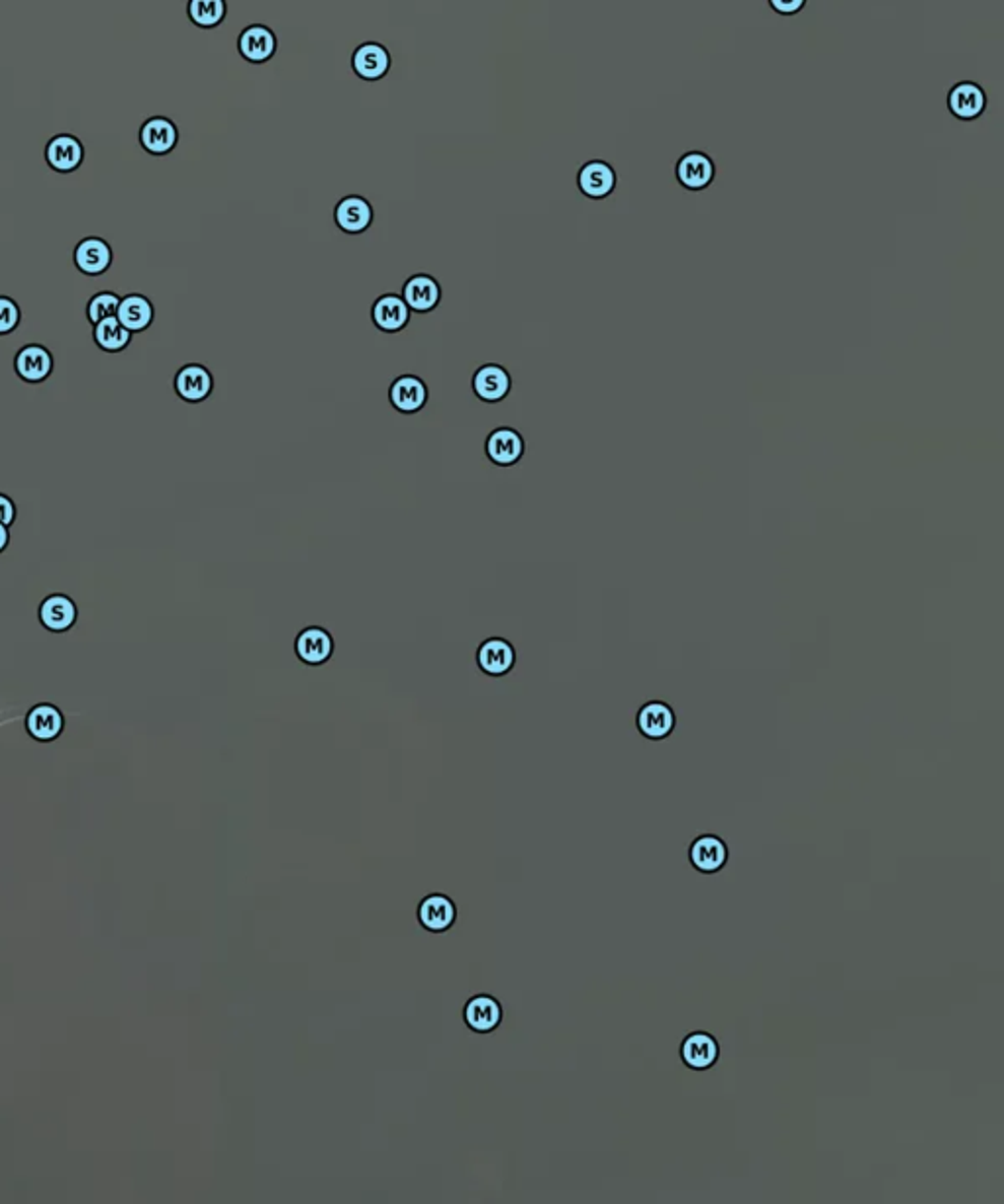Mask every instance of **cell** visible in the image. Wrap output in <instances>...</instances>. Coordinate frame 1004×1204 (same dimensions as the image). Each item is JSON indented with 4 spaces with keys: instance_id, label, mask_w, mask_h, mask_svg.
I'll list each match as a JSON object with an SVG mask.
<instances>
[{
    "instance_id": "obj_15",
    "label": "cell",
    "mask_w": 1004,
    "mask_h": 1204,
    "mask_svg": "<svg viewBox=\"0 0 1004 1204\" xmlns=\"http://www.w3.org/2000/svg\"><path fill=\"white\" fill-rule=\"evenodd\" d=\"M38 618L46 630L65 633L77 624L79 608L69 595L54 593V595H48L40 604Z\"/></svg>"
},
{
    "instance_id": "obj_5",
    "label": "cell",
    "mask_w": 1004,
    "mask_h": 1204,
    "mask_svg": "<svg viewBox=\"0 0 1004 1204\" xmlns=\"http://www.w3.org/2000/svg\"><path fill=\"white\" fill-rule=\"evenodd\" d=\"M618 185V173L604 159H591L577 172V187L591 201L608 199Z\"/></svg>"
},
{
    "instance_id": "obj_32",
    "label": "cell",
    "mask_w": 1004,
    "mask_h": 1204,
    "mask_svg": "<svg viewBox=\"0 0 1004 1204\" xmlns=\"http://www.w3.org/2000/svg\"><path fill=\"white\" fill-rule=\"evenodd\" d=\"M16 517H18L16 503L8 494L0 492V524L10 528L16 522Z\"/></svg>"
},
{
    "instance_id": "obj_14",
    "label": "cell",
    "mask_w": 1004,
    "mask_h": 1204,
    "mask_svg": "<svg viewBox=\"0 0 1004 1204\" xmlns=\"http://www.w3.org/2000/svg\"><path fill=\"white\" fill-rule=\"evenodd\" d=\"M334 648H336V644H334L332 633L322 626H309V628L298 631V636L294 640L296 658L311 667L326 665L334 656Z\"/></svg>"
},
{
    "instance_id": "obj_24",
    "label": "cell",
    "mask_w": 1004,
    "mask_h": 1204,
    "mask_svg": "<svg viewBox=\"0 0 1004 1204\" xmlns=\"http://www.w3.org/2000/svg\"><path fill=\"white\" fill-rule=\"evenodd\" d=\"M503 1016V1006L490 995H475L463 1006V1020L471 1032H494Z\"/></svg>"
},
{
    "instance_id": "obj_26",
    "label": "cell",
    "mask_w": 1004,
    "mask_h": 1204,
    "mask_svg": "<svg viewBox=\"0 0 1004 1204\" xmlns=\"http://www.w3.org/2000/svg\"><path fill=\"white\" fill-rule=\"evenodd\" d=\"M155 318V309L151 305V300L144 296V294H126L124 298H120V307L116 313V320L130 332V334H138L144 332Z\"/></svg>"
},
{
    "instance_id": "obj_19",
    "label": "cell",
    "mask_w": 1004,
    "mask_h": 1204,
    "mask_svg": "<svg viewBox=\"0 0 1004 1204\" xmlns=\"http://www.w3.org/2000/svg\"><path fill=\"white\" fill-rule=\"evenodd\" d=\"M46 163L58 173L77 172L85 161L83 142L73 134H58L46 144Z\"/></svg>"
},
{
    "instance_id": "obj_17",
    "label": "cell",
    "mask_w": 1004,
    "mask_h": 1204,
    "mask_svg": "<svg viewBox=\"0 0 1004 1204\" xmlns=\"http://www.w3.org/2000/svg\"><path fill=\"white\" fill-rule=\"evenodd\" d=\"M73 263L86 277L105 275L113 265V248L107 240L90 236L81 240L73 250Z\"/></svg>"
},
{
    "instance_id": "obj_30",
    "label": "cell",
    "mask_w": 1004,
    "mask_h": 1204,
    "mask_svg": "<svg viewBox=\"0 0 1004 1204\" xmlns=\"http://www.w3.org/2000/svg\"><path fill=\"white\" fill-rule=\"evenodd\" d=\"M22 320V313L20 307L14 298L0 294V336H8L12 334Z\"/></svg>"
},
{
    "instance_id": "obj_6",
    "label": "cell",
    "mask_w": 1004,
    "mask_h": 1204,
    "mask_svg": "<svg viewBox=\"0 0 1004 1204\" xmlns=\"http://www.w3.org/2000/svg\"><path fill=\"white\" fill-rule=\"evenodd\" d=\"M720 1054L722 1050L717 1035L705 1030L687 1033L679 1046V1058L683 1065L696 1073L713 1069L720 1060Z\"/></svg>"
},
{
    "instance_id": "obj_18",
    "label": "cell",
    "mask_w": 1004,
    "mask_h": 1204,
    "mask_svg": "<svg viewBox=\"0 0 1004 1204\" xmlns=\"http://www.w3.org/2000/svg\"><path fill=\"white\" fill-rule=\"evenodd\" d=\"M140 145L149 155H168L179 144V128L168 116H151L140 126Z\"/></svg>"
},
{
    "instance_id": "obj_20",
    "label": "cell",
    "mask_w": 1004,
    "mask_h": 1204,
    "mask_svg": "<svg viewBox=\"0 0 1004 1204\" xmlns=\"http://www.w3.org/2000/svg\"><path fill=\"white\" fill-rule=\"evenodd\" d=\"M334 222L345 233H363L374 224V206L361 195H345L334 206Z\"/></svg>"
},
{
    "instance_id": "obj_7",
    "label": "cell",
    "mask_w": 1004,
    "mask_h": 1204,
    "mask_svg": "<svg viewBox=\"0 0 1004 1204\" xmlns=\"http://www.w3.org/2000/svg\"><path fill=\"white\" fill-rule=\"evenodd\" d=\"M477 667L488 677H505L517 665V650L507 638H487L477 648Z\"/></svg>"
},
{
    "instance_id": "obj_13",
    "label": "cell",
    "mask_w": 1004,
    "mask_h": 1204,
    "mask_svg": "<svg viewBox=\"0 0 1004 1204\" xmlns=\"http://www.w3.org/2000/svg\"><path fill=\"white\" fill-rule=\"evenodd\" d=\"M471 389L479 401L496 404L503 402L513 391V377L507 367L498 363L481 365L471 379Z\"/></svg>"
},
{
    "instance_id": "obj_23",
    "label": "cell",
    "mask_w": 1004,
    "mask_h": 1204,
    "mask_svg": "<svg viewBox=\"0 0 1004 1204\" xmlns=\"http://www.w3.org/2000/svg\"><path fill=\"white\" fill-rule=\"evenodd\" d=\"M401 296L410 313L426 315L440 305L442 287L428 273H416L402 285Z\"/></svg>"
},
{
    "instance_id": "obj_31",
    "label": "cell",
    "mask_w": 1004,
    "mask_h": 1204,
    "mask_svg": "<svg viewBox=\"0 0 1004 1204\" xmlns=\"http://www.w3.org/2000/svg\"><path fill=\"white\" fill-rule=\"evenodd\" d=\"M769 6L781 16H795L806 6V0H769Z\"/></svg>"
},
{
    "instance_id": "obj_33",
    "label": "cell",
    "mask_w": 1004,
    "mask_h": 1204,
    "mask_svg": "<svg viewBox=\"0 0 1004 1204\" xmlns=\"http://www.w3.org/2000/svg\"><path fill=\"white\" fill-rule=\"evenodd\" d=\"M10 544V528L0 524V553Z\"/></svg>"
},
{
    "instance_id": "obj_2",
    "label": "cell",
    "mask_w": 1004,
    "mask_h": 1204,
    "mask_svg": "<svg viewBox=\"0 0 1004 1204\" xmlns=\"http://www.w3.org/2000/svg\"><path fill=\"white\" fill-rule=\"evenodd\" d=\"M675 179L689 193L707 191L717 179V163L709 153L690 149L675 161Z\"/></svg>"
},
{
    "instance_id": "obj_28",
    "label": "cell",
    "mask_w": 1004,
    "mask_h": 1204,
    "mask_svg": "<svg viewBox=\"0 0 1004 1204\" xmlns=\"http://www.w3.org/2000/svg\"><path fill=\"white\" fill-rule=\"evenodd\" d=\"M187 14L197 28H218L228 14V6L224 0H191Z\"/></svg>"
},
{
    "instance_id": "obj_11",
    "label": "cell",
    "mask_w": 1004,
    "mask_h": 1204,
    "mask_svg": "<svg viewBox=\"0 0 1004 1204\" xmlns=\"http://www.w3.org/2000/svg\"><path fill=\"white\" fill-rule=\"evenodd\" d=\"M485 454L496 467H513L526 454V440L520 431L511 426L494 428L487 436Z\"/></svg>"
},
{
    "instance_id": "obj_8",
    "label": "cell",
    "mask_w": 1004,
    "mask_h": 1204,
    "mask_svg": "<svg viewBox=\"0 0 1004 1204\" xmlns=\"http://www.w3.org/2000/svg\"><path fill=\"white\" fill-rule=\"evenodd\" d=\"M279 48L275 31L265 24H250L238 36V54L252 65H263L275 58Z\"/></svg>"
},
{
    "instance_id": "obj_22",
    "label": "cell",
    "mask_w": 1004,
    "mask_h": 1204,
    "mask_svg": "<svg viewBox=\"0 0 1004 1204\" xmlns=\"http://www.w3.org/2000/svg\"><path fill=\"white\" fill-rule=\"evenodd\" d=\"M428 387L416 375H401L389 389V402L401 414H416L428 402Z\"/></svg>"
},
{
    "instance_id": "obj_21",
    "label": "cell",
    "mask_w": 1004,
    "mask_h": 1204,
    "mask_svg": "<svg viewBox=\"0 0 1004 1204\" xmlns=\"http://www.w3.org/2000/svg\"><path fill=\"white\" fill-rule=\"evenodd\" d=\"M456 920H458V907L448 894H442V892L428 894L426 898H422V902L418 907V922L424 930H428L431 934H444V932L452 930Z\"/></svg>"
},
{
    "instance_id": "obj_9",
    "label": "cell",
    "mask_w": 1004,
    "mask_h": 1204,
    "mask_svg": "<svg viewBox=\"0 0 1004 1204\" xmlns=\"http://www.w3.org/2000/svg\"><path fill=\"white\" fill-rule=\"evenodd\" d=\"M393 59L391 52L379 42H365L357 46L351 54V69L353 73L367 83L381 81L391 71Z\"/></svg>"
},
{
    "instance_id": "obj_4",
    "label": "cell",
    "mask_w": 1004,
    "mask_h": 1204,
    "mask_svg": "<svg viewBox=\"0 0 1004 1204\" xmlns=\"http://www.w3.org/2000/svg\"><path fill=\"white\" fill-rule=\"evenodd\" d=\"M947 111L959 122H974L987 113L989 96L976 81H959L947 90Z\"/></svg>"
},
{
    "instance_id": "obj_12",
    "label": "cell",
    "mask_w": 1004,
    "mask_h": 1204,
    "mask_svg": "<svg viewBox=\"0 0 1004 1204\" xmlns=\"http://www.w3.org/2000/svg\"><path fill=\"white\" fill-rule=\"evenodd\" d=\"M54 355L42 344H28L20 347L14 355V374L24 383L40 385L54 374Z\"/></svg>"
},
{
    "instance_id": "obj_27",
    "label": "cell",
    "mask_w": 1004,
    "mask_h": 1204,
    "mask_svg": "<svg viewBox=\"0 0 1004 1204\" xmlns=\"http://www.w3.org/2000/svg\"><path fill=\"white\" fill-rule=\"evenodd\" d=\"M92 340L107 353H120L132 342V334L116 318H107L92 326Z\"/></svg>"
},
{
    "instance_id": "obj_29",
    "label": "cell",
    "mask_w": 1004,
    "mask_h": 1204,
    "mask_svg": "<svg viewBox=\"0 0 1004 1204\" xmlns=\"http://www.w3.org/2000/svg\"><path fill=\"white\" fill-rule=\"evenodd\" d=\"M120 307V296L111 290L98 292L94 296H90V300L86 303V320L94 326L107 318H116Z\"/></svg>"
},
{
    "instance_id": "obj_3",
    "label": "cell",
    "mask_w": 1004,
    "mask_h": 1204,
    "mask_svg": "<svg viewBox=\"0 0 1004 1204\" xmlns=\"http://www.w3.org/2000/svg\"><path fill=\"white\" fill-rule=\"evenodd\" d=\"M690 867L700 875H717L730 860V848L717 833H700L687 850Z\"/></svg>"
},
{
    "instance_id": "obj_25",
    "label": "cell",
    "mask_w": 1004,
    "mask_h": 1204,
    "mask_svg": "<svg viewBox=\"0 0 1004 1204\" xmlns=\"http://www.w3.org/2000/svg\"><path fill=\"white\" fill-rule=\"evenodd\" d=\"M410 309L402 300L401 294L387 292L381 294L372 307V320L375 328L385 334H399L410 322Z\"/></svg>"
},
{
    "instance_id": "obj_10",
    "label": "cell",
    "mask_w": 1004,
    "mask_h": 1204,
    "mask_svg": "<svg viewBox=\"0 0 1004 1204\" xmlns=\"http://www.w3.org/2000/svg\"><path fill=\"white\" fill-rule=\"evenodd\" d=\"M173 389L181 401L199 404L212 395L214 377L201 363H187L175 374Z\"/></svg>"
},
{
    "instance_id": "obj_1",
    "label": "cell",
    "mask_w": 1004,
    "mask_h": 1204,
    "mask_svg": "<svg viewBox=\"0 0 1004 1204\" xmlns=\"http://www.w3.org/2000/svg\"><path fill=\"white\" fill-rule=\"evenodd\" d=\"M675 728H677L675 709L660 698L644 703L635 713V730L648 742L667 740L675 732Z\"/></svg>"
},
{
    "instance_id": "obj_16",
    "label": "cell",
    "mask_w": 1004,
    "mask_h": 1204,
    "mask_svg": "<svg viewBox=\"0 0 1004 1204\" xmlns=\"http://www.w3.org/2000/svg\"><path fill=\"white\" fill-rule=\"evenodd\" d=\"M26 734L31 740L50 744L56 742L65 730V717L61 709L52 703L34 705L26 715Z\"/></svg>"
}]
</instances>
